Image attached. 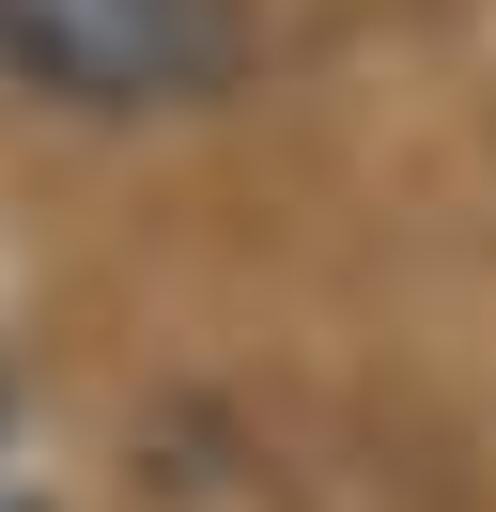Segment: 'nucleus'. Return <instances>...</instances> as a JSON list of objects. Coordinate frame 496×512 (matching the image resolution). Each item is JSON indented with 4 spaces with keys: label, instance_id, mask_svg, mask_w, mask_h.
Listing matches in <instances>:
<instances>
[{
    "label": "nucleus",
    "instance_id": "f257e3e1",
    "mask_svg": "<svg viewBox=\"0 0 496 512\" xmlns=\"http://www.w3.org/2000/svg\"><path fill=\"white\" fill-rule=\"evenodd\" d=\"M0 78L62 125H155L248 78V0H0Z\"/></svg>",
    "mask_w": 496,
    "mask_h": 512
},
{
    "label": "nucleus",
    "instance_id": "f03ea898",
    "mask_svg": "<svg viewBox=\"0 0 496 512\" xmlns=\"http://www.w3.org/2000/svg\"><path fill=\"white\" fill-rule=\"evenodd\" d=\"M0 435H16V357H0Z\"/></svg>",
    "mask_w": 496,
    "mask_h": 512
},
{
    "label": "nucleus",
    "instance_id": "7ed1b4c3",
    "mask_svg": "<svg viewBox=\"0 0 496 512\" xmlns=\"http://www.w3.org/2000/svg\"><path fill=\"white\" fill-rule=\"evenodd\" d=\"M0 512H47V497H0Z\"/></svg>",
    "mask_w": 496,
    "mask_h": 512
}]
</instances>
